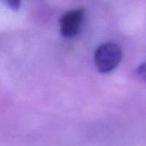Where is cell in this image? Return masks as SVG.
<instances>
[{"mask_svg": "<svg viewBox=\"0 0 146 146\" xmlns=\"http://www.w3.org/2000/svg\"><path fill=\"white\" fill-rule=\"evenodd\" d=\"M134 76L140 81H146V62L140 64L134 71Z\"/></svg>", "mask_w": 146, "mask_h": 146, "instance_id": "cell-3", "label": "cell"}, {"mask_svg": "<svg viewBox=\"0 0 146 146\" xmlns=\"http://www.w3.org/2000/svg\"><path fill=\"white\" fill-rule=\"evenodd\" d=\"M122 59V50L115 43H106L100 45L94 54V63L102 74H108L118 67Z\"/></svg>", "mask_w": 146, "mask_h": 146, "instance_id": "cell-1", "label": "cell"}, {"mask_svg": "<svg viewBox=\"0 0 146 146\" xmlns=\"http://www.w3.org/2000/svg\"><path fill=\"white\" fill-rule=\"evenodd\" d=\"M3 1L10 9L14 10H17L20 8L21 3V0H3Z\"/></svg>", "mask_w": 146, "mask_h": 146, "instance_id": "cell-4", "label": "cell"}, {"mask_svg": "<svg viewBox=\"0 0 146 146\" xmlns=\"http://www.w3.org/2000/svg\"><path fill=\"white\" fill-rule=\"evenodd\" d=\"M84 18V10L81 9L66 12L60 19L61 34L67 38L75 37L80 30Z\"/></svg>", "mask_w": 146, "mask_h": 146, "instance_id": "cell-2", "label": "cell"}]
</instances>
